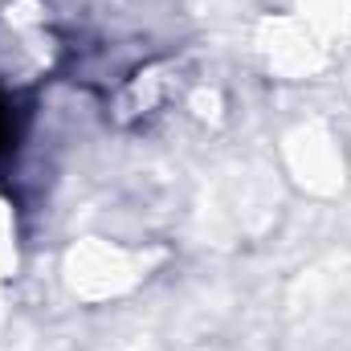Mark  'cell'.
I'll return each instance as SVG.
<instances>
[{
    "label": "cell",
    "mask_w": 351,
    "mask_h": 351,
    "mask_svg": "<svg viewBox=\"0 0 351 351\" xmlns=\"http://www.w3.org/2000/svg\"><path fill=\"white\" fill-rule=\"evenodd\" d=\"M4 131H8V119H4V106H0V143H4Z\"/></svg>",
    "instance_id": "1"
}]
</instances>
